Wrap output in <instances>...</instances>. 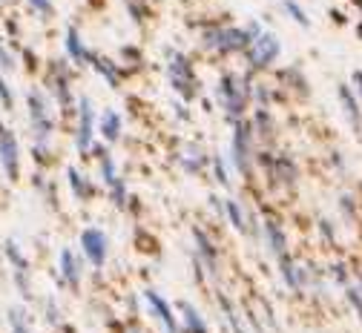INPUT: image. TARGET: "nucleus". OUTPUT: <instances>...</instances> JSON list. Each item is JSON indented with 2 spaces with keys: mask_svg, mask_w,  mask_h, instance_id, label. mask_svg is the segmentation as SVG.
<instances>
[{
  "mask_svg": "<svg viewBox=\"0 0 362 333\" xmlns=\"http://www.w3.org/2000/svg\"><path fill=\"white\" fill-rule=\"evenodd\" d=\"M253 78H256V75H250V72H245V69H242V72H239V69H224V72H218L213 98H216V104H218L224 121H228V127L236 124V121H242V118H247V112H250Z\"/></svg>",
  "mask_w": 362,
  "mask_h": 333,
  "instance_id": "obj_1",
  "label": "nucleus"
},
{
  "mask_svg": "<svg viewBox=\"0 0 362 333\" xmlns=\"http://www.w3.org/2000/svg\"><path fill=\"white\" fill-rule=\"evenodd\" d=\"M250 46V37L242 26L224 23V21H204L199 26V49L216 61L242 58Z\"/></svg>",
  "mask_w": 362,
  "mask_h": 333,
  "instance_id": "obj_2",
  "label": "nucleus"
},
{
  "mask_svg": "<svg viewBox=\"0 0 362 333\" xmlns=\"http://www.w3.org/2000/svg\"><path fill=\"white\" fill-rule=\"evenodd\" d=\"M75 69L66 58H52L43 64L40 69V81H43V92L49 95V101L58 110L61 121H72L75 118V104H78V95H75Z\"/></svg>",
  "mask_w": 362,
  "mask_h": 333,
  "instance_id": "obj_3",
  "label": "nucleus"
},
{
  "mask_svg": "<svg viewBox=\"0 0 362 333\" xmlns=\"http://www.w3.org/2000/svg\"><path fill=\"white\" fill-rule=\"evenodd\" d=\"M164 61H167L164 64L167 83L178 95V101H185V104L199 101V95H202V78H199L196 61L187 52L173 49V46H167V49H164Z\"/></svg>",
  "mask_w": 362,
  "mask_h": 333,
  "instance_id": "obj_4",
  "label": "nucleus"
},
{
  "mask_svg": "<svg viewBox=\"0 0 362 333\" xmlns=\"http://www.w3.org/2000/svg\"><path fill=\"white\" fill-rule=\"evenodd\" d=\"M26 118L35 144H52L58 132V115H55V104L40 86H29L26 92Z\"/></svg>",
  "mask_w": 362,
  "mask_h": 333,
  "instance_id": "obj_5",
  "label": "nucleus"
},
{
  "mask_svg": "<svg viewBox=\"0 0 362 333\" xmlns=\"http://www.w3.org/2000/svg\"><path fill=\"white\" fill-rule=\"evenodd\" d=\"M256 147L259 141L253 135V127L247 118L230 124V147H228V164L236 175H242L247 184L256 178V170H253V156H256Z\"/></svg>",
  "mask_w": 362,
  "mask_h": 333,
  "instance_id": "obj_6",
  "label": "nucleus"
},
{
  "mask_svg": "<svg viewBox=\"0 0 362 333\" xmlns=\"http://www.w3.org/2000/svg\"><path fill=\"white\" fill-rule=\"evenodd\" d=\"M302 170L299 161L291 150H274V164L267 167L264 175H259L262 187H264V196H274V193H293L299 187Z\"/></svg>",
  "mask_w": 362,
  "mask_h": 333,
  "instance_id": "obj_7",
  "label": "nucleus"
},
{
  "mask_svg": "<svg viewBox=\"0 0 362 333\" xmlns=\"http://www.w3.org/2000/svg\"><path fill=\"white\" fill-rule=\"evenodd\" d=\"M279 58H282V40L276 32H267V29L250 40V46L242 55L245 72H250V75H270L276 69Z\"/></svg>",
  "mask_w": 362,
  "mask_h": 333,
  "instance_id": "obj_8",
  "label": "nucleus"
},
{
  "mask_svg": "<svg viewBox=\"0 0 362 333\" xmlns=\"http://www.w3.org/2000/svg\"><path fill=\"white\" fill-rule=\"evenodd\" d=\"M98 112H95V104L89 95H78V104H75V118H72V144H75V153L86 161L89 158V147L95 144L98 138Z\"/></svg>",
  "mask_w": 362,
  "mask_h": 333,
  "instance_id": "obj_9",
  "label": "nucleus"
},
{
  "mask_svg": "<svg viewBox=\"0 0 362 333\" xmlns=\"http://www.w3.org/2000/svg\"><path fill=\"white\" fill-rule=\"evenodd\" d=\"M190 235H193V253H196L199 262L204 264L207 279L218 281V276H221V256H224L218 239H216V235H213L204 224H193V227H190Z\"/></svg>",
  "mask_w": 362,
  "mask_h": 333,
  "instance_id": "obj_10",
  "label": "nucleus"
},
{
  "mask_svg": "<svg viewBox=\"0 0 362 333\" xmlns=\"http://www.w3.org/2000/svg\"><path fill=\"white\" fill-rule=\"evenodd\" d=\"M78 250H81V259L93 270H104L110 259V235L101 227H83L78 235Z\"/></svg>",
  "mask_w": 362,
  "mask_h": 333,
  "instance_id": "obj_11",
  "label": "nucleus"
},
{
  "mask_svg": "<svg viewBox=\"0 0 362 333\" xmlns=\"http://www.w3.org/2000/svg\"><path fill=\"white\" fill-rule=\"evenodd\" d=\"M259 242L264 245V250L274 256V259L291 253L288 227H285V221H282L274 210H262V239H259Z\"/></svg>",
  "mask_w": 362,
  "mask_h": 333,
  "instance_id": "obj_12",
  "label": "nucleus"
},
{
  "mask_svg": "<svg viewBox=\"0 0 362 333\" xmlns=\"http://www.w3.org/2000/svg\"><path fill=\"white\" fill-rule=\"evenodd\" d=\"M276 270H279V279L285 284V291L296 299H305L308 296V267H305V259H296L293 250L279 256L276 259Z\"/></svg>",
  "mask_w": 362,
  "mask_h": 333,
  "instance_id": "obj_13",
  "label": "nucleus"
},
{
  "mask_svg": "<svg viewBox=\"0 0 362 333\" xmlns=\"http://www.w3.org/2000/svg\"><path fill=\"white\" fill-rule=\"evenodd\" d=\"M0 170H4L6 181H21V141L18 132L6 124H0Z\"/></svg>",
  "mask_w": 362,
  "mask_h": 333,
  "instance_id": "obj_14",
  "label": "nucleus"
},
{
  "mask_svg": "<svg viewBox=\"0 0 362 333\" xmlns=\"http://www.w3.org/2000/svg\"><path fill=\"white\" fill-rule=\"evenodd\" d=\"M58 279H61V291L81 293L83 259H81V253H75V247H61L58 250Z\"/></svg>",
  "mask_w": 362,
  "mask_h": 333,
  "instance_id": "obj_15",
  "label": "nucleus"
},
{
  "mask_svg": "<svg viewBox=\"0 0 362 333\" xmlns=\"http://www.w3.org/2000/svg\"><path fill=\"white\" fill-rule=\"evenodd\" d=\"M274 81L291 95V101H308L310 98V81L302 69V64H288L274 69Z\"/></svg>",
  "mask_w": 362,
  "mask_h": 333,
  "instance_id": "obj_16",
  "label": "nucleus"
},
{
  "mask_svg": "<svg viewBox=\"0 0 362 333\" xmlns=\"http://www.w3.org/2000/svg\"><path fill=\"white\" fill-rule=\"evenodd\" d=\"M291 104V95L274 81V78H264L256 75L253 78V89H250V107H285Z\"/></svg>",
  "mask_w": 362,
  "mask_h": 333,
  "instance_id": "obj_17",
  "label": "nucleus"
},
{
  "mask_svg": "<svg viewBox=\"0 0 362 333\" xmlns=\"http://www.w3.org/2000/svg\"><path fill=\"white\" fill-rule=\"evenodd\" d=\"M175 164L185 175H204L207 167H210V153L204 150L202 141H185L175 153Z\"/></svg>",
  "mask_w": 362,
  "mask_h": 333,
  "instance_id": "obj_18",
  "label": "nucleus"
},
{
  "mask_svg": "<svg viewBox=\"0 0 362 333\" xmlns=\"http://www.w3.org/2000/svg\"><path fill=\"white\" fill-rule=\"evenodd\" d=\"M247 121H250V127H253V135H256V141H259V147H274V144H276L279 124H276L274 110H270V107H250Z\"/></svg>",
  "mask_w": 362,
  "mask_h": 333,
  "instance_id": "obj_19",
  "label": "nucleus"
},
{
  "mask_svg": "<svg viewBox=\"0 0 362 333\" xmlns=\"http://www.w3.org/2000/svg\"><path fill=\"white\" fill-rule=\"evenodd\" d=\"M141 299H144V305L150 308V313L156 316V322L161 325V330L164 333H181V327H178V316H175V308L156 291V288H144V293H141Z\"/></svg>",
  "mask_w": 362,
  "mask_h": 333,
  "instance_id": "obj_20",
  "label": "nucleus"
},
{
  "mask_svg": "<svg viewBox=\"0 0 362 333\" xmlns=\"http://www.w3.org/2000/svg\"><path fill=\"white\" fill-rule=\"evenodd\" d=\"M86 66L93 69L110 89H121L124 86V81L129 78V72L115 61V58H110V55H101V52H89V61H86Z\"/></svg>",
  "mask_w": 362,
  "mask_h": 333,
  "instance_id": "obj_21",
  "label": "nucleus"
},
{
  "mask_svg": "<svg viewBox=\"0 0 362 333\" xmlns=\"http://www.w3.org/2000/svg\"><path fill=\"white\" fill-rule=\"evenodd\" d=\"M64 175H66V189L72 193V199H75L78 204H86V201L98 199V184L89 178L78 164H66Z\"/></svg>",
  "mask_w": 362,
  "mask_h": 333,
  "instance_id": "obj_22",
  "label": "nucleus"
},
{
  "mask_svg": "<svg viewBox=\"0 0 362 333\" xmlns=\"http://www.w3.org/2000/svg\"><path fill=\"white\" fill-rule=\"evenodd\" d=\"M89 52H93V49L86 46V40H83L78 23H69V26L64 29V58H66L72 66H86Z\"/></svg>",
  "mask_w": 362,
  "mask_h": 333,
  "instance_id": "obj_23",
  "label": "nucleus"
},
{
  "mask_svg": "<svg viewBox=\"0 0 362 333\" xmlns=\"http://www.w3.org/2000/svg\"><path fill=\"white\" fill-rule=\"evenodd\" d=\"M95 129H98V138L104 141L107 147H115L118 141L124 138V115H121L118 110L107 107V110L98 112V124H95Z\"/></svg>",
  "mask_w": 362,
  "mask_h": 333,
  "instance_id": "obj_24",
  "label": "nucleus"
},
{
  "mask_svg": "<svg viewBox=\"0 0 362 333\" xmlns=\"http://www.w3.org/2000/svg\"><path fill=\"white\" fill-rule=\"evenodd\" d=\"M337 101H339V110H342L345 121H348L351 129L356 132L359 124H362V104H359V98L354 95L351 83H339V86H337Z\"/></svg>",
  "mask_w": 362,
  "mask_h": 333,
  "instance_id": "obj_25",
  "label": "nucleus"
},
{
  "mask_svg": "<svg viewBox=\"0 0 362 333\" xmlns=\"http://www.w3.org/2000/svg\"><path fill=\"white\" fill-rule=\"evenodd\" d=\"M178 327L181 333H213L207 319L193 302H178Z\"/></svg>",
  "mask_w": 362,
  "mask_h": 333,
  "instance_id": "obj_26",
  "label": "nucleus"
},
{
  "mask_svg": "<svg viewBox=\"0 0 362 333\" xmlns=\"http://www.w3.org/2000/svg\"><path fill=\"white\" fill-rule=\"evenodd\" d=\"M216 305H218V310H221V316H224V322H228V327H230V333H247V327H245V319H242V308L224 293V291H218L216 288Z\"/></svg>",
  "mask_w": 362,
  "mask_h": 333,
  "instance_id": "obj_27",
  "label": "nucleus"
},
{
  "mask_svg": "<svg viewBox=\"0 0 362 333\" xmlns=\"http://www.w3.org/2000/svg\"><path fill=\"white\" fill-rule=\"evenodd\" d=\"M224 221H228L239 235L247 239V201L239 199H224Z\"/></svg>",
  "mask_w": 362,
  "mask_h": 333,
  "instance_id": "obj_28",
  "label": "nucleus"
},
{
  "mask_svg": "<svg viewBox=\"0 0 362 333\" xmlns=\"http://www.w3.org/2000/svg\"><path fill=\"white\" fill-rule=\"evenodd\" d=\"M337 210H339V218L345 224H356L359 216H362V204H359V199L351 193V189H342V193L337 196Z\"/></svg>",
  "mask_w": 362,
  "mask_h": 333,
  "instance_id": "obj_29",
  "label": "nucleus"
},
{
  "mask_svg": "<svg viewBox=\"0 0 362 333\" xmlns=\"http://www.w3.org/2000/svg\"><path fill=\"white\" fill-rule=\"evenodd\" d=\"M245 305H247V308H250V310H253V313L262 319V325H264V327L276 330V333L282 330V327H279V319H276V310H274V305H270L264 296L253 293V302H245Z\"/></svg>",
  "mask_w": 362,
  "mask_h": 333,
  "instance_id": "obj_30",
  "label": "nucleus"
},
{
  "mask_svg": "<svg viewBox=\"0 0 362 333\" xmlns=\"http://www.w3.org/2000/svg\"><path fill=\"white\" fill-rule=\"evenodd\" d=\"M115 61H118L129 75H132V72H141V69L147 66V58H144V52H141V46H135V43H132V46H129V43L121 46Z\"/></svg>",
  "mask_w": 362,
  "mask_h": 333,
  "instance_id": "obj_31",
  "label": "nucleus"
},
{
  "mask_svg": "<svg viewBox=\"0 0 362 333\" xmlns=\"http://www.w3.org/2000/svg\"><path fill=\"white\" fill-rule=\"evenodd\" d=\"M316 239H320V245L322 247H328V250H337L339 247V227L328 218V216H316Z\"/></svg>",
  "mask_w": 362,
  "mask_h": 333,
  "instance_id": "obj_32",
  "label": "nucleus"
},
{
  "mask_svg": "<svg viewBox=\"0 0 362 333\" xmlns=\"http://www.w3.org/2000/svg\"><path fill=\"white\" fill-rule=\"evenodd\" d=\"M104 193H107L110 204H112L118 213H127V201H129V184H127V178H124V175H118L112 184H107V187H104Z\"/></svg>",
  "mask_w": 362,
  "mask_h": 333,
  "instance_id": "obj_33",
  "label": "nucleus"
},
{
  "mask_svg": "<svg viewBox=\"0 0 362 333\" xmlns=\"http://www.w3.org/2000/svg\"><path fill=\"white\" fill-rule=\"evenodd\" d=\"M210 175H213V184L224 187V189H230L233 187V175H230V164L224 161L221 153H210Z\"/></svg>",
  "mask_w": 362,
  "mask_h": 333,
  "instance_id": "obj_34",
  "label": "nucleus"
},
{
  "mask_svg": "<svg viewBox=\"0 0 362 333\" xmlns=\"http://www.w3.org/2000/svg\"><path fill=\"white\" fill-rule=\"evenodd\" d=\"M6 325H9V333H35L32 330V316L23 305H12L6 310Z\"/></svg>",
  "mask_w": 362,
  "mask_h": 333,
  "instance_id": "obj_35",
  "label": "nucleus"
},
{
  "mask_svg": "<svg viewBox=\"0 0 362 333\" xmlns=\"http://www.w3.org/2000/svg\"><path fill=\"white\" fill-rule=\"evenodd\" d=\"M0 253H4V259L9 262V267L12 270H29V259H26V253L21 250V245H18V239H9L0 245Z\"/></svg>",
  "mask_w": 362,
  "mask_h": 333,
  "instance_id": "obj_36",
  "label": "nucleus"
},
{
  "mask_svg": "<svg viewBox=\"0 0 362 333\" xmlns=\"http://www.w3.org/2000/svg\"><path fill=\"white\" fill-rule=\"evenodd\" d=\"M124 9H127V15H129V21L135 26H147L150 18H153L150 0H124Z\"/></svg>",
  "mask_w": 362,
  "mask_h": 333,
  "instance_id": "obj_37",
  "label": "nucleus"
},
{
  "mask_svg": "<svg viewBox=\"0 0 362 333\" xmlns=\"http://www.w3.org/2000/svg\"><path fill=\"white\" fill-rule=\"evenodd\" d=\"M132 245H135V250H141V253H147V256L158 253L156 233H150L144 224H135V230H132Z\"/></svg>",
  "mask_w": 362,
  "mask_h": 333,
  "instance_id": "obj_38",
  "label": "nucleus"
},
{
  "mask_svg": "<svg viewBox=\"0 0 362 333\" xmlns=\"http://www.w3.org/2000/svg\"><path fill=\"white\" fill-rule=\"evenodd\" d=\"M325 276H328V281L334 284V288H345V284H351V262L348 259H334L325 267Z\"/></svg>",
  "mask_w": 362,
  "mask_h": 333,
  "instance_id": "obj_39",
  "label": "nucleus"
},
{
  "mask_svg": "<svg viewBox=\"0 0 362 333\" xmlns=\"http://www.w3.org/2000/svg\"><path fill=\"white\" fill-rule=\"evenodd\" d=\"M18 66H23V72H29V75H40L43 61H40L35 46H26V43L18 46Z\"/></svg>",
  "mask_w": 362,
  "mask_h": 333,
  "instance_id": "obj_40",
  "label": "nucleus"
},
{
  "mask_svg": "<svg viewBox=\"0 0 362 333\" xmlns=\"http://www.w3.org/2000/svg\"><path fill=\"white\" fill-rule=\"evenodd\" d=\"M12 284H15L18 296L26 305H35V284H32V273L29 270H12Z\"/></svg>",
  "mask_w": 362,
  "mask_h": 333,
  "instance_id": "obj_41",
  "label": "nucleus"
},
{
  "mask_svg": "<svg viewBox=\"0 0 362 333\" xmlns=\"http://www.w3.org/2000/svg\"><path fill=\"white\" fill-rule=\"evenodd\" d=\"M279 6H282V12H285L299 29H310V15L305 12V6L299 4V0H279Z\"/></svg>",
  "mask_w": 362,
  "mask_h": 333,
  "instance_id": "obj_42",
  "label": "nucleus"
},
{
  "mask_svg": "<svg viewBox=\"0 0 362 333\" xmlns=\"http://www.w3.org/2000/svg\"><path fill=\"white\" fill-rule=\"evenodd\" d=\"M40 316H43V322L52 325V327H61L64 325V310L58 308V299L55 296H43L40 299Z\"/></svg>",
  "mask_w": 362,
  "mask_h": 333,
  "instance_id": "obj_43",
  "label": "nucleus"
},
{
  "mask_svg": "<svg viewBox=\"0 0 362 333\" xmlns=\"http://www.w3.org/2000/svg\"><path fill=\"white\" fill-rule=\"evenodd\" d=\"M18 72V49L12 43L0 40V75H12Z\"/></svg>",
  "mask_w": 362,
  "mask_h": 333,
  "instance_id": "obj_44",
  "label": "nucleus"
},
{
  "mask_svg": "<svg viewBox=\"0 0 362 333\" xmlns=\"http://www.w3.org/2000/svg\"><path fill=\"white\" fill-rule=\"evenodd\" d=\"M32 161H35V167L37 170H47V167H52L55 164V153H52V144H35L32 141Z\"/></svg>",
  "mask_w": 362,
  "mask_h": 333,
  "instance_id": "obj_45",
  "label": "nucleus"
},
{
  "mask_svg": "<svg viewBox=\"0 0 362 333\" xmlns=\"http://www.w3.org/2000/svg\"><path fill=\"white\" fill-rule=\"evenodd\" d=\"M0 107H4L6 112H12L18 107V95H15V89H12L6 75H0Z\"/></svg>",
  "mask_w": 362,
  "mask_h": 333,
  "instance_id": "obj_46",
  "label": "nucleus"
},
{
  "mask_svg": "<svg viewBox=\"0 0 362 333\" xmlns=\"http://www.w3.org/2000/svg\"><path fill=\"white\" fill-rule=\"evenodd\" d=\"M26 4H29V9L40 21H52L55 18V4H52V0H26Z\"/></svg>",
  "mask_w": 362,
  "mask_h": 333,
  "instance_id": "obj_47",
  "label": "nucleus"
},
{
  "mask_svg": "<svg viewBox=\"0 0 362 333\" xmlns=\"http://www.w3.org/2000/svg\"><path fill=\"white\" fill-rule=\"evenodd\" d=\"M342 293H345V302H348V308L356 313V319L362 322V293L354 288V281L351 284H345V288H342Z\"/></svg>",
  "mask_w": 362,
  "mask_h": 333,
  "instance_id": "obj_48",
  "label": "nucleus"
},
{
  "mask_svg": "<svg viewBox=\"0 0 362 333\" xmlns=\"http://www.w3.org/2000/svg\"><path fill=\"white\" fill-rule=\"evenodd\" d=\"M58 187H61V184L49 178V181H47V187H43V189H40V196H43V199H47L49 210H61V196H58Z\"/></svg>",
  "mask_w": 362,
  "mask_h": 333,
  "instance_id": "obj_49",
  "label": "nucleus"
},
{
  "mask_svg": "<svg viewBox=\"0 0 362 333\" xmlns=\"http://www.w3.org/2000/svg\"><path fill=\"white\" fill-rule=\"evenodd\" d=\"M4 26H6V37L12 40V46H15V49H18V46H21V23H18V18L15 15H9L6 21H4Z\"/></svg>",
  "mask_w": 362,
  "mask_h": 333,
  "instance_id": "obj_50",
  "label": "nucleus"
},
{
  "mask_svg": "<svg viewBox=\"0 0 362 333\" xmlns=\"http://www.w3.org/2000/svg\"><path fill=\"white\" fill-rule=\"evenodd\" d=\"M190 267H193V279H196V284H202V288H204V284H207L210 279H207V270H204V264L199 262V256H196V253H190Z\"/></svg>",
  "mask_w": 362,
  "mask_h": 333,
  "instance_id": "obj_51",
  "label": "nucleus"
},
{
  "mask_svg": "<svg viewBox=\"0 0 362 333\" xmlns=\"http://www.w3.org/2000/svg\"><path fill=\"white\" fill-rule=\"evenodd\" d=\"M173 112H175V118H178L181 124H190V121H193V115H190V107H187L185 101H173Z\"/></svg>",
  "mask_w": 362,
  "mask_h": 333,
  "instance_id": "obj_52",
  "label": "nucleus"
},
{
  "mask_svg": "<svg viewBox=\"0 0 362 333\" xmlns=\"http://www.w3.org/2000/svg\"><path fill=\"white\" fill-rule=\"evenodd\" d=\"M351 89H354V95H356V98H359V104H362V69H354L351 72Z\"/></svg>",
  "mask_w": 362,
  "mask_h": 333,
  "instance_id": "obj_53",
  "label": "nucleus"
},
{
  "mask_svg": "<svg viewBox=\"0 0 362 333\" xmlns=\"http://www.w3.org/2000/svg\"><path fill=\"white\" fill-rule=\"evenodd\" d=\"M242 29L247 32V37H250V40H253V37H259V35L264 32V26H262V21H256V18H250V21H247V23L242 26Z\"/></svg>",
  "mask_w": 362,
  "mask_h": 333,
  "instance_id": "obj_54",
  "label": "nucleus"
},
{
  "mask_svg": "<svg viewBox=\"0 0 362 333\" xmlns=\"http://www.w3.org/2000/svg\"><path fill=\"white\" fill-rule=\"evenodd\" d=\"M127 213H132L135 218H139V216L144 213V207H141V199L135 196V193H129V201H127Z\"/></svg>",
  "mask_w": 362,
  "mask_h": 333,
  "instance_id": "obj_55",
  "label": "nucleus"
},
{
  "mask_svg": "<svg viewBox=\"0 0 362 333\" xmlns=\"http://www.w3.org/2000/svg\"><path fill=\"white\" fill-rule=\"evenodd\" d=\"M328 161H331V167H334L339 175H345V170H348V167H345V156H342V153H337V150H334V153L328 156Z\"/></svg>",
  "mask_w": 362,
  "mask_h": 333,
  "instance_id": "obj_56",
  "label": "nucleus"
},
{
  "mask_svg": "<svg viewBox=\"0 0 362 333\" xmlns=\"http://www.w3.org/2000/svg\"><path fill=\"white\" fill-rule=\"evenodd\" d=\"M328 15H331V18H334V23H339V26H345V23H348L345 12H339V9H328Z\"/></svg>",
  "mask_w": 362,
  "mask_h": 333,
  "instance_id": "obj_57",
  "label": "nucleus"
},
{
  "mask_svg": "<svg viewBox=\"0 0 362 333\" xmlns=\"http://www.w3.org/2000/svg\"><path fill=\"white\" fill-rule=\"evenodd\" d=\"M83 4H86L89 9H95V12H98V9H104V6H107V0H83Z\"/></svg>",
  "mask_w": 362,
  "mask_h": 333,
  "instance_id": "obj_58",
  "label": "nucleus"
},
{
  "mask_svg": "<svg viewBox=\"0 0 362 333\" xmlns=\"http://www.w3.org/2000/svg\"><path fill=\"white\" fill-rule=\"evenodd\" d=\"M199 101H202V110H204V112H213V101H210V98H204V95H199Z\"/></svg>",
  "mask_w": 362,
  "mask_h": 333,
  "instance_id": "obj_59",
  "label": "nucleus"
},
{
  "mask_svg": "<svg viewBox=\"0 0 362 333\" xmlns=\"http://www.w3.org/2000/svg\"><path fill=\"white\" fill-rule=\"evenodd\" d=\"M61 333H78V330H75L72 325H66V322H64V325H61Z\"/></svg>",
  "mask_w": 362,
  "mask_h": 333,
  "instance_id": "obj_60",
  "label": "nucleus"
},
{
  "mask_svg": "<svg viewBox=\"0 0 362 333\" xmlns=\"http://www.w3.org/2000/svg\"><path fill=\"white\" fill-rule=\"evenodd\" d=\"M354 32H356V37L362 40V21H356V26H354Z\"/></svg>",
  "mask_w": 362,
  "mask_h": 333,
  "instance_id": "obj_61",
  "label": "nucleus"
},
{
  "mask_svg": "<svg viewBox=\"0 0 362 333\" xmlns=\"http://www.w3.org/2000/svg\"><path fill=\"white\" fill-rule=\"evenodd\" d=\"M124 333H141V330H139V327H127Z\"/></svg>",
  "mask_w": 362,
  "mask_h": 333,
  "instance_id": "obj_62",
  "label": "nucleus"
},
{
  "mask_svg": "<svg viewBox=\"0 0 362 333\" xmlns=\"http://www.w3.org/2000/svg\"><path fill=\"white\" fill-rule=\"evenodd\" d=\"M356 135H359V141H362V124H359V129H356Z\"/></svg>",
  "mask_w": 362,
  "mask_h": 333,
  "instance_id": "obj_63",
  "label": "nucleus"
},
{
  "mask_svg": "<svg viewBox=\"0 0 362 333\" xmlns=\"http://www.w3.org/2000/svg\"><path fill=\"white\" fill-rule=\"evenodd\" d=\"M0 259H4V253H0Z\"/></svg>",
  "mask_w": 362,
  "mask_h": 333,
  "instance_id": "obj_64",
  "label": "nucleus"
}]
</instances>
